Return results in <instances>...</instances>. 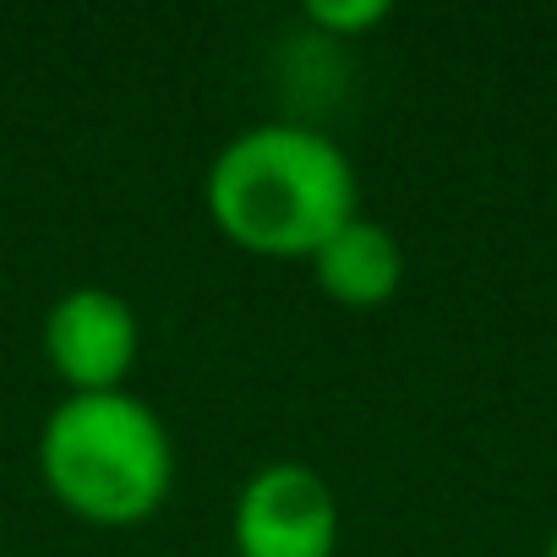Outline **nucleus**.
Wrapping results in <instances>:
<instances>
[{
	"label": "nucleus",
	"mask_w": 557,
	"mask_h": 557,
	"mask_svg": "<svg viewBox=\"0 0 557 557\" xmlns=\"http://www.w3.org/2000/svg\"><path fill=\"white\" fill-rule=\"evenodd\" d=\"M208 213L251 251L301 257L356 219V170L323 132L251 126L213 159Z\"/></svg>",
	"instance_id": "f257e3e1"
},
{
	"label": "nucleus",
	"mask_w": 557,
	"mask_h": 557,
	"mask_svg": "<svg viewBox=\"0 0 557 557\" xmlns=\"http://www.w3.org/2000/svg\"><path fill=\"white\" fill-rule=\"evenodd\" d=\"M45 481L94 524H137L170 492V432L126 388L72 394L39 437Z\"/></svg>",
	"instance_id": "f03ea898"
},
{
	"label": "nucleus",
	"mask_w": 557,
	"mask_h": 557,
	"mask_svg": "<svg viewBox=\"0 0 557 557\" xmlns=\"http://www.w3.org/2000/svg\"><path fill=\"white\" fill-rule=\"evenodd\" d=\"M240 557H334L339 503L329 481L307 465H268L246 481L235 503Z\"/></svg>",
	"instance_id": "7ed1b4c3"
},
{
	"label": "nucleus",
	"mask_w": 557,
	"mask_h": 557,
	"mask_svg": "<svg viewBox=\"0 0 557 557\" xmlns=\"http://www.w3.org/2000/svg\"><path fill=\"white\" fill-rule=\"evenodd\" d=\"M45 350L55 361V372L77 388V394H104L121 388V377L137 361V318L115 290L83 285L66 290L50 307L45 323Z\"/></svg>",
	"instance_id": "20e7f679"
},
{
	"label": "nucleus",
	"mask_w": 557,
	"mask_h": 557,
	"mask_svg": "<svg viewBox=\"0 0 557 557\" xmlns=\"http://www.w3.org/2000/svg\"><path fill=\"white\" fill-rule=\"evenodd\" d=\"M312 257H318L312 262L318 268V285L339 307H377V301H388L394 285H399V273H405L399 240L383 224L361 219V213L350 224H339Z\"/></svg>",
	"instance_id": "39448f33"
},
{
	"label": "nucleus",
	"mask_w": 557,
	"mask_h": 557,
	"mask_svg": "<svg viewBox=\"0 0 557 557\" xmlns=\"http://www.w3.org/2000/svg\"><path fill=\"white\" fill-rule=\"evenodd\" d=\"M307 17H312V23H329V28H361V23H377V17H383V0H350V7L312 0Z\"/></svg>",
	"instance_id": "423d86ee"
},
{
	"label": "nucleus",
	"mask_w": 557,
	"mask_h": 557,
	"mask_svg": "<svg viewBox=\"0 0 557 557\" xmlns=\"http://www.w3.org/2000/svg\"><path fill=\"white\" fill-rule=\"evenodd\" d=\"M546 557H557V535H552V552H546Z\"/></svg>",
	"instance_id": "0eeeda50"
}]
</instances>
